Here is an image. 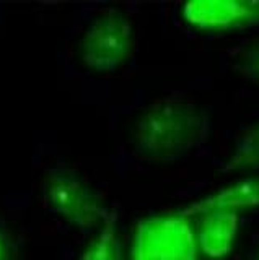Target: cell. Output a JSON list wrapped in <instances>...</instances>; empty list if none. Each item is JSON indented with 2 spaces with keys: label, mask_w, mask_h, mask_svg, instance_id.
<instances>
[{
  "label": "cell",
  "mask_w": 259,
  "mask_h": 260,
  "mask_svg": "<svg viewBox=\"0 0 259 260\" xmlns=\"http://www.w3.org/2000/svg\"><path fill=\"white\" fill-rule=\"evenodd\" d=\"M210 134L207 114L186 96H165L142 112L134 130V151L147 161H175L197 151Z\"/></svg>",
  "instance_id": "cell-1"
},
{
  "label": "cell",
  "mask_w": 259,
  "mask_h": 260,
  "mask_svg": "<svg viewBox=\"0 0 259 260\" xmlns=\"http://www.w3.org/2000/svg\"><path fill=\"white\" fill-rule=\"evenodd\" d=\"M43 193L52 213L80 230L101 226L109 215L98 192L70 168L51 169L44 179Z\"/></svg>",
  "instance_id": "cell-2"
},
{
  "label": "cell",
  "mask_w": 259,
  "mask_h": 260,
  "mask_svg": "<svg viewBox=\"0 0 259 260\" xmlns=\"http://www.w3.org/2000/svg\"><path fill=\"white\" fill-rule=\"evenodd\" d=\"M196 233L181 211L140 219L132 238V260H197Z\"/></svg>",
  "instance_id": "cell-3"
},
{
  "label": "cell",
  "mask_w": 259,
  "mask_h": 260,
  "mask_svg": "<svg viewBox=\"0 0 259 260\" xmlns=\"http://www.w3.org/2000/svg\"><path fill=\"white\" fill-rule=\"evenodd\" d=\"M132 21L118 10H108L88 24L82 39V60L95 72H114L134 52Z\"/></svg>",
  "instance_id": "cell-4"
},
{
  "label": "cell",
  "mask_w": 259,
  "mask_h": 260,
  "mask_svg": "<svg viewBox=\"0 0 259 260\" xmlns=\"http://www.w3.org/2000/svg\"><path fill=\"white\" fill-rule=\"evenodd\" d=\"M183 16L200 29H235L259 23V2L248 0H197L183 7Z\"/></svg>",
  "instance_id": "cell-5"
},
{
  "label": "cell",
  "mask_w": 259,
  "mask_h": 260,
  "mask_svg": "<svg viewBox=\"0 0 259 260\" xmlns=\"http://www.w3.org/2000/svg\"><path fill=\"white\" fill-rule=\"evenodd\" d=\"M240 219L237 211L214 210L200 215L197 228V247L210 258H222L233 247Z\"/></svg>",
  "instance_id": "cell-6"
},
{
  "label": "cell",
  "mask_w": 259,
  "mask_h": 260,
  "mask_svg": "<svg viewBox=\"0 0 259 260\" xmlns=\"http://www.w3.org/2000/svg\"><path fill=\"white\" fill-rule=\"evenodd\" d=\"M259 207V176L246 177L235 182L228 187L217 190L215 193L202 199L192 205L181 210L184 216H200L207 211L214 210H228L238 211L243 208Z\"/></svg>",
  "instance_id": "cell-7"
},
{
  "label": "cell",
  "mask_w": 259,
  "mask_h": 260,
  "mask_svg": "<svg viewBox=\"0 0 259 260\" xmlns=\"http://www.w3.org/2000/svg\"><path fill=\"white\" fill-rule=\"evenodd\" d=\"M77 260H124L114 215H108V218L100 226L98 234L87 244V247Z\"/></svg>",
  "instance_id": "cell-8"
},
{
  "label": "cell",
  "mask_w": 259,
  "mask_h": 260,
  "mask_svg": "<svg viewBox=\"0 0 259 260\" xmlns=\"http://www.w3.org/2000/svg\"><path fill=\"white\" fill-rule=\"evenodd\" d=\"M223 169L226 173L259 169V120L248 127L238 138L232 156Z\"/></svg>",
  "instance_id": "cell-9"
},
{
  "label": "cell",
  "mask_w": 259,
  "mask_h": 260,
  "mask_svg": "<svg viewBox=\"0 0 259 260\" xmlns=\"http://www.w3.org/2000/svg\"><path fill=\"white\" fill-rule=\"evenodd\" d=\"M233 65L241 77L259 85V41L241 46L235 52Z\"/></svg>",
  "instance_id": "cell-10"
},
{
  "label": "cell",
  "mask_w": 259,
  "mask_h": 260,
  "mask_svg": "<svg viewBox=\"0 0 259 260\" xmlns=\"http://www.w3.org/2000/svg\"><path fill=\"white\" fill-rule=\"evenodd\" d=\"M0 260H9V244L2 231H0Z\"/></svg>",
  "instance_id": "cell-11"
},
{
  "label": "cell",
  "mask_w": 259,
  "mask_h": 260,
  "mask_svg": "<svg viewBox=\"0 0 259 260\" xmlns=\"http://www.w3.org/2000/svg\"><path fill=\"white\" fill-rule=\"evenodd\" d=\"M256 260H259V254H257V257H256Z\"/></svg>",
  "instance_id": "cell-12"
}]
</instances>
